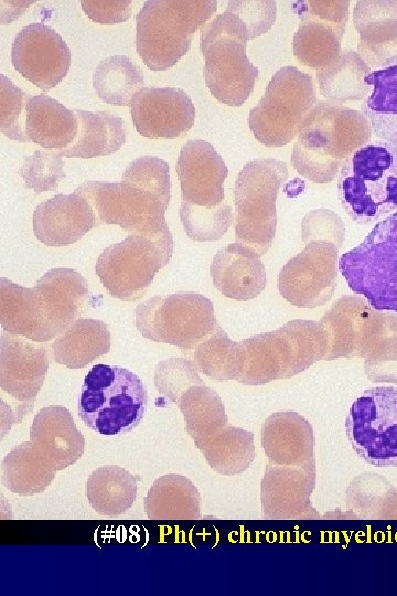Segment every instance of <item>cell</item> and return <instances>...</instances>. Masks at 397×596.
Returning a JSON list of instances; mask_svg holds the SVG:
<instances>
[{
  "label": "cell",
  "instance_id": "6da1fadb",
  "mask_svg": "<svg viewBox=\"0 0 397 596\" xmlns=\"http://www.w3.org/2000/svg\"><path fill=\"white\" fill-rule=\"evenodd\" d=\"M372 128L362 114L343 104L318 102L299 129L291 164L315 183L335 179L345 160L368 143Z\"/></svg>",
  "mask_w": 397,
  "mask_h": 596
},
{
  "label": "cell",
  "instance_id": "7a4b0ae2",
  "mask_svg": "<svg viewBox=\"0 0 397 596\" xmlns=\"http://www.w3.org/2000/svg\"><path fill=\"white\" fill-rule=\"evenodd\" d=\"M337 190L343 209L358 224L397 211V147L384 141L360 147L341 167Z\"/></svg>",
  "mask_w": 397,
  "mask_h": 596
},
{
  "label": "cell",
  "instance_id": "3957f363",
  "mask_svg": "<svg viewBox=\"0 0 397 596\" xmlns=\"http://www.w3.org/2000/svg\"><path fill=\"white\" fill-rule=\"evenodd\" d=\"M217 1L147 0L136 15V50L152 71L174 66L198 28L214 14Z\"/></svg>",
  "mask_w": 397,
  "mask_h": 596
},
{
  "label": "cell",
  "instance_id": "277c9868",
  "mask_svg": "<svg viewBox=\"0 0 397 596\" xmlns=\"http://www.w3.org/2000/svg\"><path fill=\"white\" fill-rule=\"evenodd\" d=\"M147 395L142 380L130 370L96 364L84 379L77 404L78 416L98 434L127 433L143 418Z\"/></svg>",
  "mask_w": 397,
  "mask_h": 596
},
{
  "label": "cell",
  "instance_id": "5b68a950",
  "mask_svg": "<svg viewBox=\"0 0 397 596\" xmlns=\"http://www.w3.org/2000/svg\"><path fill=\"white\" fill-rule=\"evenodd\" d=\"M350 289L378 311L397 313V211L378 221L366 237L339 258Z\"/></svg>",
  "mask_w": 397,
  "mask_h": 596
},
{
  "label": "cell",
  "instance_id": "8992f818",
  "mask_svg": "<svg viewBox=\"0 0 397 596\" xmlns=\"http://www.w3.org/2000/svg\"><path fill=\"white\" fill-rule=\"evenodd\" d=\"M288 169L275 158L248 161L234 187L235 240L260 256L270 248L277 226L276 200Z\"/></svg>",
  "mask_w": 397,
  "mask_h": 596
},
{
  "label": "cell",
  "instance_id": "52a82bcc",
  "mask_svg": "<svg viewBox=\"0 0 397 596\" xmlns=\"http://www.w3.org/2000/svg\"><path fill=\"white\" fill-rule=\"evenodd\" d=\"M92 205L98 224L119 225L129 235L174 244L165 222L169 201L133 182L89 180L75 190Z\"/></svg>",
  "mask_w": 397,
  "mask_h": 596
},
{
  "label": "cell",
  "instance_id": "ba28073f",
  "mask_svg": "<svg viewBox=\"0 0 397 596\" xmlns=\"http://www.w3.org/2000/svg\"><path fill=\"white\" fill-rule=\"evenodd\" d=\"M318 102L311 75L294 66L281 67L251 108L249 128L260 143L285 146L298 136L302 121Z\"/></svg>",
  "mask_w": 397,
  "mask_h": 596
},
{
  "label": "cell",
  "instance_id": "9c48e42d",
  "mask_svg": "<svg viewBox=\"0 0 397 596\" xmlns=\"http://www.w3.org/2000/svg\"><path fill=\"white\" fill-rule=\"evenodd\" d=\"M136 327L147 339L194 349L216 328L212 301L202 294L155 295L136 307Z\"/></svg>",
  "mask_w": 397,
  "mask_h": 596
},
{
  "label": "cell",
  "instance_id": "30bf717a",
  "mask_svg": "<svg viewBox=\"0 0 397 596\" xmlns=\"http://www.w3.org/2000/svg\"><path fill=\"white\" fill-rule=\"evenodd\" d=\"M174 244L141 235H128L106 247L95 270L103 286L115 298L136 301L143 297L155 274L172 257Z\"/></svg>",
  "mask_w": 397,
  "mask_h": 596
},
{
  "label": "cell",
  "instance_id": "8fae6325",
  "mask_svg": "<svg viewBox=\"0 0 397 596\" xmlns=\"http://www.w3.org/2000/svg\"><path fill=\"white\" fill-rule=\"evenodd\" d=\"M353 450L375 467H397V387L365 390L345 421Z\"/></svg>",
  "mask_w": 397,
  "mask_h": 596
},
{
  "label": "cell",
  "instance_id": "7c38bea8",
  "mask_svg": "<svg viewBox=\"0 0 397 596\" xmlns=\"http://www.w3.org/2000/svg\"><path fill=\"white\" fill-rule=\"evenodd\" d=\"M246 44L213 20L201 29L205 84L218 102L228 106H240L247 100L259 74L246 54Z\"/></svg>",
  "mask_w": 397,
  "mask_h": 596
},
{
  "label": "cell",
  "instance_id": "4fadbf2b",
  "mask_svg": "<svg viewBox=\"0 0 397 596\" xmlns=\"http://www.w3.org/2000/svg\"><path fill=\"white\" fill-rule=\"evenodd\" d=\"M339 248L329 240L305 242L304 248L290 258L278 275L282 298L301 308L325 305L337 286Z\"/></svg>",
  "mask_w": 397,
  "mask_h": 596
},
{
  "label": "cell",
  "instance_id": "5bb4252c",
  "mask_svg": "<svg viewBox=\"0 0 397 596\" xmlns=\"http://www.w3.org/2000/svg\"><path fill=\"white\" fill-rule=\"evenodd\" d=\"M350 1L302 0L291 3L300 19L293 35V53L303 65L320 70L341 54L342 38L348 20Z\"/></svg>",
  "mask_w": 397,
  "mask_h": 596
},
{
  "label": "cell",
  "instance_id": "9a60e30c",
  "mask_svg": "<svg viewBox=\"0 0 397 596\" xmlns=\"http://www.w3.org/2000/svg\"><path fill=\"white\" fill-rule=\"evenodd\" d=\"M71 57L62 36L43 23L23 26L11 47L14 68L43 92L52 89L66 76Z\"/></svg>",
  "mask_w": 397,
  "mask_h": 596
},
{
  "label": "cell",
  "instance_id": "2e32d148",
  "mask_svg": "<svg viewBox=\"0 0 397 596\" xmlns=\"http://www.w3.org/2000/svg\"><path fill=\"white\" fill-rule=\"evenodd\" d=\"M32 289L43 342L57 337L78 319L90 298L86 279L71 268L46 272Z\"/></svg>",
  "mask_w": 397,
  "mask_h": 596
},
{
  "label": "cell",
  "instance_id": "e0dca14e",
  "mask_svg": "<svg viewBox=\"0 0 397 596\" xmlns=\"http://www.w3.org/2000/svg\"><path fill=\"white\" fill-rule=\"evenodd\" d=\"M49 369L47 350L41 342L3 331L0 337V387L28 414Z\"/></svg>",
  "mask_w": 397,
  "mask_h": 596
},
{
  "label": "cell",
  "instance_id": "ac0fdd59",
  "mask_svg": "<svg viewBox=\"0 0 397 596\" xmlns=\"http://www.w3.org/2000/svg\"><path fill=\"white\" fill-rule=\"evenodd\" d=\"M130 113L136 130L147 138H175L195 121V107L182 88L143 87L132 98Z\"/></svg>",
  "mask_w": 397,
  "mask_h": 596
},
{
  "label": "cell",
  "instance_id": "d6986e66",
  "mask_svg": "<svg viewBox=\"0 0 397 596\" xmlns=\"http://www.w3.org/2000/svg\"><path fill=\"white\" fill-rule=\"evenodd\" d=\"M176 174L183 202L205 209L224 204L227 166L215 148L203 139L185 142L176 161Z\"/></svg>",
  "mask_w": 397,
  "mask_h": 596
},
{
  "label": "cell",
  "instance_id": "ffe728a7",
  "mask_svg": "<svg viewBox=\"0 0 397 596\" xmlns=\"http://www.w3.org/2000/svg\"><path fill=\"white\" fill-rule=\"evenodd\" d=\"M98 225L88 200L78 194H56L33 212V232L47 246H66Z\"/></svg>",
  "mask_w": 397,
  "mask_h": 596
},
{
  "label": "cell",
  "instance_id": "44dd1931",
  "mask_svg": "<svg viewBox=\"0 0 397 596\" xmlns=\"http://www.w3.org/2000/svg\"><path fill=\"white\" fill-rule=\"evenodd\" d=\"M353 23L357 53L373 68L397 63V1H357Z\"/></svg>",
  "mask_w": 397,
  "mask_h": 596
},
{
  "label": "cell",
  "instance_id": "7402d4cb",
  "mask_svg": "<svg viewBox=\"0 0 397 596\" xmlns=\"http://www.w3.org/2000/svg\"><path fill=\"white\" fill-rule=\"evenodd\" d=\"M30 440L57 471L75 464L85 449V438L71 412L61 405H49L34 416Z\"/></svg>",
  "mask_w": 397,
  "mask_h": 596
},
{
  "label": "cell",
  "instance_id": "603a6c76",
  "mask_svg": "<svg viewBox=\"0 0 397 596\" xmlns=\"http://www.w3.org/2000/svg\"><path fill=\"white\" fill-rule=\"evenodd\" d=\"M260 255L239 243L228 244L215 254L210 273L214 287L227 298L246 301L266 287V269Z\"/></svg>",
  "mask_w": 397,
  "mask_h": 596
},
{
  "label": "cell",
  "instance_id": "cb8c5ba5",
  "mask_svg": "<svg viewBox=\"0 0 397 596\" xmlns=\"http://www.w3.org/2000/svg\"><path fill=\"white\" fill-rule=\"evenodd\" d=\"M367 301L355 296L340 297L321 317L329 349L324 360L363 355L369 312Z\"/></svg>",
  "mask_w": 397,
  "mask_h": 596
},
{
  "label": "cell",
  "instance_id": "d4e9b609",
  "mask_svg": "<svg viewBox=\"0 0 397 596\" xmlns=\"http://www.w3.org/2000/svg\"><path fill=\"white\" fill-rule=\"evenodd\" d=\"M244 364L237 381L261 385L291 376L292 353L287 338L279 329L258 333L240 341Z\"/></svg>",
  "mask_w": 397,
  "mask_h": 596
},
{
  "label": "cell",
  "instance_id": "484cf974",
  "mask_svg": "<svg viewBox=\"0 0 397 596\" xmlns=\"http://www.w3.org/2000/svg\"><path fill=\"white\" fill-rule=\"evenodd\" d=\"M265 453L276 464H309L313 459V433L309 422L294 412L270 415L261 428Z\"/></svg>",
  "mask_w": 397,
  "mask_h": 596
},
{
  "label": "cell",
  "instance_id": "4316f807",
  "mask_svg": "<svg viewBox=\"0 0 397 596\" xmlns=\"http://www.w3.org/2000/svg\"><path fill=\"white\" fill-rule=\"evenodd\" d=\"M26 114L28 137L42 148L61 151L76 139L78 121L75 111L49 95L32 96L26 105Z\"/></svg>",
  "mask_w": 397,
  "mask_h": 596
},
{
  "label": "cell",
  "instance_id": "83f0119b",
  "mask_svg": "<svg viewBox=\"0 0 397 596\" xmlns=\"http://www.w3.org/2000/svg\"><path fill=\"white\" fill-rule=\"evenodd\" d=\"M108 324L97 319L78 318L54 340L52 348L57 364L82 369L110 351Z\"/></svg>",
  "mask_w": 397,
  "mask_h": 596
},
{
  "label": "cell",
  "instance_id": "f1b7e54d",
  "mask_svg": "<svg viewBox=\"0 0 397 596\" xmlns=\"http://www.w3.org/2000/svg\"><path fill=\"white\" fill-rule=\"evenodd\" d=\"M78 131L74 142L56 151L68 158H94L118 151L126 141L124 120L110 111L75 109Z\"/></svg>",
  "mask_w": 397,
  "mask_h": 596
},
{
  "label": "cell",
  "instance_id": "f546056e",
  "mask_svg": "<svg viewBox=\"0 0 397 596\" xmlns=\"http://www.w3.org/2000/svg\"><path fill=\"white\" fill-rule=\"evenodd\" d=\"M372 91L361 106L372 132L397 147V63L373 70L365 77Z\"/></svg>",
  "mask_w": 397,
  "mask_h": 596
},
{
  "label": "cell",
  "instance_id": "4dcf8cb0",
  "mask_svg": "<svg viewBox=\"0 0 397 596\" xmlns=\"http://www.w3.org/2000/svg\"><path fill=\"white\" fill-rule=\"evenodd\" d=\"M197 488L182 475L158 478L144 498V511L152 520H190L200 518Z\"/></svg>",
  "mask_w": 397,
  "mask_h": 596
},
{
  "label": "cell",
  "instance_id": "1f68e13d",
  "mask_svg": "<svg viewBox=\"0 0 397 596\" xmlns=\"http://www.w3.org/2000/svg\"><path fill=\"white\" fill-rule=\"evenodd\" d=\"M138 480H140L139 476L119 466H101L95 469L87 479L88 503L100 515H121L135 503Z\"/></svg>",
  "mask_w": 397,
  "mask_h": 596
},
{
  "label": "cell",
  "instance_id": "d6a6232c",
  "mask_svg": "<svg viewBox=\"0 0 397 596\" xmlns=\"http://www.w3.org/2000/svg\"><path fill=\"white\" fill-rule=\"evenodd\" d=\"M1 471V481L9 491L19 496H34L51 485L57 470L29 440L13 447L4 456Z\"/></svg>",
  "mask_w": 397,
  "mask_h": 596
},
{
  "label": "cell",
  "instance_id": "836d02e7",
  "mask_svg": "<svg viewBox=\"0 0 397 596\" xmlns=\"http://www.w3.org/2000/svg\"><path fill=\"white\" fill-rule=\"evenodd\" d=\"M371 67L353 50H344L330 65L316 71L320 94L329 102L361 100L369 94L365 77Z\"/></svg>",
  "mask_w": 397,
  "mask_h": 596
},
{
  "label": "cell",
  "instance_id": "e575fe53",
  "mask_svg": "<svg viewBox=\"0 0 397 596\" xmlns=\"http://www.w3.org/2000/svg\"><path fill=\"white\" fill-rule=\"evenodd\" d=\"M194 444L211 468L225 476L243 472L255 457L254 434L229 424Z\"/></svg>",
  "mask_w": 397,
  "mask_h": 596
},
{
  "label": "cell",
  "instance_id": "d590c367",
  "mask_svg": "<svg viewBox=\"0 0 397 596\" xmlns=\"http://www.w3.org/2000/svg\"><path fill=\"white\" fill-rule=\"evenodd\" d=\"M98 97L114 106H130L133 96L144 87L141 68L126 55H111L99 62L93 74Z\"/></svg>",
  "mask_w": 397,
  "mask_h": 596
},
{
  "label": "cell",
  "instance_id": "8d00e7d4",
  "mask_svg": "<svg viewBox=\"0 0 397 596\" xmlns=\"http://www.w3.org/2000/svg\"><path fill=\"white\" fill-rule=\"evenodd\" d=\"M176 404L194 441L211 437L228 424L219 395L205 384L187 389Z\"/></svg>",
  "mask_w": 397,
  "mask_h": 596
},
{
  "label": "cell",
  "instance_id": "74e56055",
  "mask_svg": "<svg viewBox=\"0 0 397 596\" xmlns=\"http://www.w3.org/2000/svg\"><path fill=\"white\" fill-rule=\"evenodd\" d=\"M193 362L200 372L213 380H237L243 370L244 352L240 342L233 341L217 324L194 348Z\"/></svg>",
  "mask_w": 397,
  "mask_h": 596
},
{
  "label": "cell",
  "instance_id": "f35d334b",
  "mask_svg": "<svg viewBox=\"0 0 397 596\" xmlns=\"http://www.w3.org/2000/svg\"><path fill=\"white\" fill-rule=\"evenodd\" d=\"M0 323L8 333L43 343L32 287L0 278Z\"/></svg>",
  "mask_w": 397,
  "mask_h": 596
},
{
  "label": "cell",
  "instance_id": "ab89813d",
  "mask_svg": "<svg viewBox=\"0 0 397 596\" xmlns=\"http://www.w3.org/2000/svg\"><path fill=\"white\" fill-rule=\"evenodd\" d=\"M287 338L291 353V376L325 358L329 349L324 329L316 321L296 319L279 328Z\"/></svg>",
  "mask_w": 397,
  "mask_h": 596
},
{
  "label": "cell",
  "instance_id": "60d3db41",
  "mask_svg": "<svg viewBox=\"0 0 397 596\" xmlns=\"http://www.w3.org/2000/svg\"><path fill=\"white\" fill-rule=\"evenodd\" d=\"M179 216L186 235L196 242L219 240L233 222V211L227 202L216 209H205L181 201Z\"/></svg>",
  "mask_w": 397,
  "mask_h": 596
},
{
  "label": "cell",
  "instance_id": "b9f144b4",
  "mask_svg": "<svg viewBox=\"0 0 397 596\" xmlns=\"http://www.w3.org/2000/svg\"><path fill=\"white\" fill-rule=\"evenodd\" d=\"M32 95L0 75V131L11 140L29 142L26 134V105Z\"/></svg>",
  "mask_w": 397,
  "mask_h": 596
},
{
  "label": "cell",
  "instance_id": "7bdbcfd3",
  "mask_svg": "<svg viewBox=\"0 0 397 596\" xmlns=\"http://www.w3.org/2000/svg\"><path fill=\"white\" fill-rule=\"evenodd\" d=\"M64 164L62 156L56 151L35 150L23 158L18 173L26 188L40 194L57 189L60 181L66 177Z\"/></svg>",
  "mask_w": 397,
  "mask_h": 596
},
{
  "label": "cell",
  "instance_id": "ee69618b",
  "mask_svg": "<svg viewBox=\"0 0 397 596\" xmlns=\"http://www.w3.org/2000/svg\"><path fill=\"white\" fill-rule=\"evenodd\" d=\"M205 384L198 375L195 363L185 358H170L160 361L154 369L157 391L173 403H178L184 392L194 385Z\"/></svg>",
  "mask_w": 397,
  "mask_h": 596
},
{
  "label": "cell",
  "instance_id": "f6af8a7d",
  "mask_svg": "<svg viewBox=\"0 0 397 596\" xmlns=\"http://www.w3.org/2000/svg\"><path fill=\"white\" fill-rule=\"evenodd\" d=\"M121 180L133 182L170 201L171 182L169 164L155 156H141L125 169Z\"/></svg>",
  "mask_w": 397,
  "mask_h": 596
},
{
  "label": "cell",
  "instance_id": "bcb514c9",
  "mask_svg": "<svg viewBox=\"0 0 397 596\" xmlns=\"http://www.w3.org/2000/svg\"><path fill=\"white\" fill-rule=\"evenodd\" d=\"M225 10L239 18L245 24L250 40L265 34L273 25L277 13L276 2L269 0L228 1Z\"/></svg>",
  "mask_w": 397,
  "mask_h": 596
},
{
  "label": "cell",
  "instance_id": "7dc6e473",
  "mask_svg": "<svg viewBox=\"0 0 397 596\" xmlns=\"http://www.w3.org/2000/svg\"><path fill=\"white\" fill-rule=\"evenodd\" d=\"M302 240L323 238L342 245L345 235V227L336 213L330 210H313L302 220Z\"/></svg>",
  "mask_w": 397,
  "mask_h": 596
},
{
  "label": "cell",
  "instance_id": "c3c4849f",
  "mask_svg": "<svg viewBox=\"0 0 397 596\" xmlns=\"http://www.w3.org/2000/svg\"><path fill=\"white\" fill-rule=\"evenodd\" d=\"M131 1L128 0H83L81 7L94 22L115 24L125 22L131 15Z\"/></svg>",
  "mask_w": 397,
  "mask_h": 596
}]
</instances>
